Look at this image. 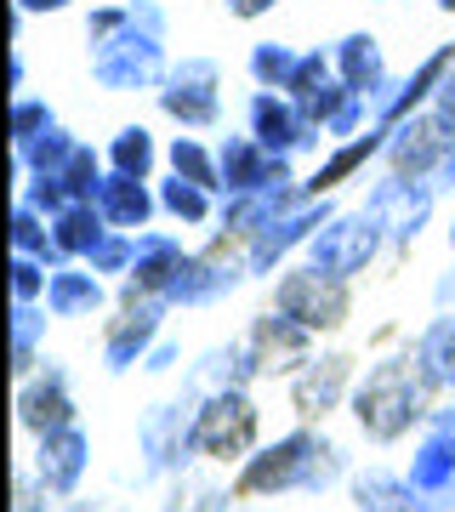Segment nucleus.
Returning a JSON list of instances; mask_svg holds the SVG:
<instances>
[{"label": "nucleus", "instance_id": "obj_46", "mask_svg": "<svg viewBox=\"0 0 455 512\" xmlns=\"http://www.w3.org/2000/svg\"><path fill=\"white\" fill-rule=\"evenodd\" d=\"M427 114H433L438 126H444V131L455 137V69L444 74V86H438V97H433V109H427Z\"/></svg>", "mask_w": 455, "mask_h": 512}, {"label": "nucleus", "instance_id": "obj_51", "mask_svg": "<svg viewBox=\"0 0 455 512\" xmlns=\"http://www.w3.org/2000/svg\"><path fill=\"white\" fill-rule=\"evenodd\" d=\"M69 0H18V18H29V12H63Z\"/></svg>", "mask_w": 455, "mask_h": 512}, {"label": "nucleus", "instance_id": "obj_13", "mask_svg": "<svg viewBox=\"0 0 455 512\" xmlns=\"http://www.w3.org/2000/svg\"><path fill=\"white\" fill-rule=\"evenodd\" d=\"M103 177H109V171H103V154L91 143H80L57 171L23 177V200L35 205V211H46V217H57V211H69V205H80V200H97Z\"/></svg>", "mask_w": 455, "mask_h": 512}, {"label": "nucleus", "instance_id": "obj_6", "mask_svg": "<svg viewBox=\"0 0 455 512\" xmlns=\"http://www.w3.org/2000/svg\"><path fill=\"white\" fill-rule=\"evenodd\" d=\"M382 245H387V234H382V222L370 217V211H336V217L319 228V234L308 239V262L319 268V274H330V279H342V285H353V279L382 256Z\"/></svg>", "mask_w": 455, "mask_h": 512}, {"label": "nucleus", "instance_id": "obj_31", "mask_svg": "<svg viewBox=\"0 0 455 512\" xmlns=\"http://www.w3.org/2000/svg\"><path fill=\"white\" fill-rule=\"evenodd\" d=\"M410 353H416L421 376H427L438 393H455V313H438L433 325L410 342Z\"/></svg>", "mask_w": 455, "mask_h": 512}, {"label": "nucleus", "instance_id": "obj_4", "mask_svg": "<svg viewBox=\"0 0 455 512\" xmlns=\"http://www.w3.org/2000/svg\"><path fill=\"white\" fill-rule=\"evenodd\" d=\"M165 35L143 29V23L131 18L126 29H114V35L91 40V80L97 86H109V92H148V86H165Z\"/></svg>", "mask_w": 455, "mask_h": 512}, {"label": "nucleus", "instance_id": "obj_26", "mask_svg": "<svg viewBox=\"0 0 455 512\" xmlns=\"http://www.w3.org/2000/svg\"><path fill=\"white\" fill-rule=\"evenodd\" d=\"M450 69H455V40H444L433 57H421L416 69H410L404 86H393V97L376 109V126H399V120H410V114L433 109V97H438V86H444Z\"/></svg>", "mask_w": 455, "mask_h": 512}, {"label": "nucleus", "instance_id": "obj_45", "mask_svg": "<svg viewBox=\"0 0 455 512\" xmlns=\"http://www.w3.org/2000/svg\"><path fill=\"white\" fill-rule=\"evenodd\" d=\"M177 365H182V348L171 342V336H160V342H154V353L143 359V370H148V376H171Z\"/></svg>", "mask_w": 455, "mask_h": 512}, {"label": "nucleus", "instance_id": "obj_44", "mask_svg": "<svg viewBox=\"0 0 455 512\" xmlns=\"http://www.w3.org/2000/svg\"><path fill=\"white\" fill-rule=\"evenodd\" d=\"M131 23V6H97L86 18V40H103V35H114V29H126Z\"/></svg>", "mask_w": 455, "mask_h": 512}, {"label": "nucleus", "instance_id": "obj_27", "mask_svg": "<svg viewBox=\"0 0 455 512\" xmlns=\"http://www.w3.org/2000/svg\"><path fill=\"white\" fill-rule=\"evenodd\" d=\"M97 211H103L109 228H120V234H143L148 222L160 217V188H148L143 177H120V171H109L103 188H97Z\"/></svg>", "mask_w": 455, "mask_h": 512}, {"label": "nucleus", "instance_id": "obj_54", "mask_svg": "<svg viewBox=\"0 0 455 512\" xmlns=\"http://www.w3.org/2000/svg\"><path fill=\"white\" fill-rule=\"evenodd\" d=\"M234 512H273V507H256V501H251V507H234Z\"/></svg>", "mask_w": 455, "mask_h": 512}, {"label": "nucleus", "instance_id": "obj_20", "mask_svg": "<svg viewBox=\"0 0 455 512\" xmlns=\"http://www.w3.org/2000/svg\"><path fill=\"white\" fill-rule=\"evenodd\" d=\"M347 501L353 512H444L450 501L416 490L410 473H393V467H359L347 478Z\"/></svg>", "mask_w": 455, "mask_h": 512}, {"label": "nucleus", "instance_id": "obj_5", "mask_svg": "<svg viewBox=\"0 0 455 512\" xmlns=\"http://www.w3.org/2000/svg\"><path fill=\"white\" fill-rule=\"evenodd\" d=\"M194 404H200V393L188 387V399H160L154 410H143V421H137L143 478L171 484V478L194 473V461H200V450H194Z\"/></svg>", "mask_w": 455, "mask_h": 512}, {"label": "nucleus", "instance_id": "obj_19", "mask_svg": "<svg viewBox=\"0 0 455 512\" xmlns=\"http://www.w3.org/2000/svg\"><path fill=\"white\" fill-rule=\"evenodd\" d=\"M455 137L444 126H438L433 114L421 109L410 114V120H399V126H387V148H382V160L387 171H399V177H433V165L444 160V148H450Z\"/></svg>", "mask_w": 455, "mask_h": 512}, {"label": "nucleus", "instance_id": "obj_36", "mask_svg": "<svg viewBox=\"0 0 455 512\" xmlns=\"http://www.w3.org/2000/svg\"><path fill=\"white\" fill-rule=\"evenodd\" d=\"M154 165H160V143H154V131L148 126H120L109 143V171L120 177H154Z\"/></svg>", "mask_w": 455, "mask_h": 512}, {"label": "nucleus", "instance_id": "obj_29", "mask_svg": "<svg viewBox=\"0 0 455 512\" xmlns=\"http://www.w3.org/2000/svg\"><path fill=\"white\" fill-rule=\"evenodd\" d=\"M382 148H387V126H370L364 137H347V143H336V148H330V160H319V171L302 183V194H308V200H325V194H336V188L353 177V171H364L370 160H382Z\"/></svg>", "mask_w": 455, "mask_h": 512}, {"label": "nucleus", "instance_id": "obj_18", "mask_svg": "<svg viewBox=\"0 0 455 512\" xmlns=\"http://www.w3.org/2000/svg\"><path fill=\"white\" fill-rule=\"evenodd\" d=\"M29 467L40 473V484H46L57 501H74V495H80V484H86V467H91V433L74 421V427H57V433L35 439Z\"/></svg>", "mask_w": 455, "mask_h": 512}, {"label": "nucleus", "instance_id": "obj_7", "mask_svg": "<svg viewBox=\"0 0 455 512\" xmlns=\"http://www.w3.org/2000/svg\"><path fill=\"white\" fill-rule=\"evenodd\" d=\"M273 308L285 313V319H296L302 330H313V336H330V330L347 325L353 296H347L342 279H330V274H319L313 262H302V268H285V274H279Z\"/></svg>", "mask_w": 455, "mask_h": 512}, {"label": "nucleus", "instance_id": "obj_55", "mask_svg": "<svg viewBox=\"0 0 455 512\" xmlns=\"http://www.w3.org/2000/svg\"><path fill=\"white\" fill-rule=\"evenodd\" d=\"M450 251H455V222H450Z\"/></svg>", "mask_w": 455, "mask_h": 512}, {"label": "nucleus", "instance_id": "obj_47", "mask_svg": "<svg viewBox=\"0 0 455 512\" xmlns=\"http://www.w3.org/2000/svg\"><path fill=\"white\" fill-rule=\"evenodd\" d=\"M222 6H228V18H239V23H256V18H268V12L279 6V0H222Z\"/></svg>", "mask_w": 455, "mask_h": 512}, {"label": "nucleus", "instance_id": "obj_57", "mask_svg": "<svg viewBox=\"0 0 455 512\" xmlns=\"http://www.w3.org/2000/svg\"><path fill=\"white\" fill-rule=\"evenodd\" d=\"M450 416H455V404H450Z\"/></svg>", "mask_w": 455, "mask_h": 512}, {"label": "nucleus", "instance_id": "obj_25", "mask_svg": "<svg viewBox=\"0 0 455 512\" xmlns=\"http://www.w3.org/2000/svg\"><path fill=\"white\" fill-rule=\"evenodd\" d=\"M188 256L194 251H182L177 234L143 228L137 234V262H131V274H126V296H165L177 285V274L188 268Z\"/></svg>", "mask_w": 455, "mask_h": 512}, {"label": "nucleus", "instance_id": "obj_50", "mask_svg": "<svg viewBox=\"0 0 455 512\" xmlns=\"http://www.w3.org/2000/svg\"><path fill=\"white\" fill-rule=\"evenodd\" d=\"M433 302H438V313H455V268H450V274H438Z\"/></svg>", "mask_w": 455, "mask_h": 512}, {"label": "nucleus", "instance_id": "obj_3", "mask_svg": "<svg viewBox=\"0 0 455 512\" xmlns=\"http://www.w3.org/2000/svg\"><path fill=\"white\" fill-rule=\"evenodd\" d=\"M262 444V410L251 387H211L194 404V450L211 467H239Z\"/></svg>", "mask_w": 455, "mask_h": 512}, {"label": "nucleus", "instance_id": "obj_49", "mask_svg": "<svg viewBox=\"0 0 455 512\" xmlns=\"http://www.w3.org/2000/svg\"><path fill=\"white\" fill-rule=\"evenodd\" d=\"M131 18L143 23V29H154V35H165V12L154 0H131Z\"/></svg>", "mask_w": 455, "mask_h": 512}, {"label": "nucleus", "instance_id": "obj_41", "mask_svg": "<svg viewBox=\"0 0 455 512\" xmlns=\"http://www.w3.org/2000/svg\"><path fill=\"white\" fill-rule=\"evenodd\" d=\"M46 285H52V262L12 251V302H46Z\"/></svg>", "mask_w": 455, "mask_h": 512}, {"label": "nucleus", "instance_id": "obj_28", "mask_svg": "<svg viewBox=\"0 0 455 512\" xmlns=\"http://www.w3.org/2000/svg\"><path fill=\"white\" fill-rule=\"evenodd\" d=\"M46 308H52V319H91V313L109 308V285L86 262H63V268H52Z\"/></svg>", "mask_w": 455, "mask_h": 512}, {"label": "nucleus", "instance_id": "obj_39", "mask_svg": "<svg viewBox=\"0 0 455 512\" xmlns=\"http://www.w3.org/2000/svg\"><path fill=\"white\" fill-rule=\"evenodd\" d=\"M57 126V114H52V103L46 97H12V148H29V143H40L46 131Z\"/></svg>", "mask_w": 455, "mask_h": 512}, {"label": "nucleus", "instance_id": "obj_30", "mask_svg": "<svg viewBox=\"0 0 455 512\" xmlns=\"http://www.w3.org/2000/svg\"><path fill=\"white\" fill-rule=\"evenodd\" d=\"M251 382H262V370H256L251 342H245V336L205 348L200 365H194V376H188V387H194V393H211V387H251Z\"/></svg>", "mask_w": 455, "mask_h": 512}, {"label": "nucleus", "instance_id": "obj_38", "mask_svg": "<svg viewBox=\"0 0 455 512\" xmlns=\"http://www.w3.org/2000/svg\"><path fill=\"white\" fill-rule=\"evenodd\" d=\"M296 63H302V52L285 46V40H256L251 46V80L262 86V92H291Z\"/></svg>", "mask_w": 455, "mask_h": 512}, {"label": "nucleus", "instance_id": "obj_37", "mask_svg": "<svg viewBox=\"0 0 455 512\" xmlns=\"http://www.w3.org/2000/svg\"><path fill=\"white\" fill-rule=\"evenodd\" d=\"M165 160H171V171H177V177H188V183H200V188H211V194H222V165H217V148H205L200 137H194V131L171 137Z\"/></svg>", "mask_w": 455, "mask_h": 512}, {"label": "nucleus", "instance_id": "obj_14", "mask_svg": "<svg viewBox=\"0 0 455 512\" xmlns=\"http://www.w3.org/2000/svg\"><path fill=\"white\" fill-rule=\"evenodd\" d=\"M353 353L330 348V353H313L308 365L291 376V404L302 421H330L336 410H342L347 399H353Z\"/></svg>", "mask_w": 455, "mask_h": 512}, {"label": "nucleus", "instance_id": "obj_42", "mask_svg": "<svg viewBox=\"0 0 455 512\" xmlns=\"http://www.w3.org/2000/svg\"><path fill=\"white\" fill-rule=\"evenodd\" d=\"M330 80H336V57H330V52H302L296 80H291V97H296V103H308L313 92H325Z\"/></svg>", "mask_w": 455, "mask_h": 512}, {"label": "nucleus", "instance_id": "obj_34", "mask_svg": "<svg viewBox=\"0 0 455 512\" xmlns=\"http://www.w3.org/2000/svg\"><path fill=\"white\" fill-rule=\"evenodd\" d=\"M160 211L171 222H182V228H205V222H217V194L171 171V177L160 183Z\"/></svg>", "mask_w": 455, "mask_h": 512}, {"label": "nucleus", "instance_id": "obj_33", "mask_svg": "<svg viewBox=\"0 0 455 512\" xmlns=\"http://www.w3.org/2000/svg\"><path fill=\"white\" fill-rule=\"evenodd\" d=\"M239 490L222 484V478H205V473H182L165 484V501L160 512H234Z\"/></svg>", "mask_w": 455, "mask_h": 512}, {"label": "nucleus", "instance_id": "obj_9", "mask_svg": "<svg viewBox=\"0 0 455 512\" xmlns=\"http://www.w3.org/2000/svg\"><path fill=\"white\" fill-rule=\"evenodd\" d=\"M330 217H336L330 200H302V205H291V211H279L268 228H256V234L245 239V268H251V279L285 274L291 251H308V239L319 234Z\"/></svg>", "mask_w": 455, "mask_h": 512}, {"label": "nucleus", "instance_id": "obj_16", "mask_svg": "<svg viewBox=\"0 0 455 512\" xmlns=\"http://www.w3.org/2000/svg\"><path fill=\"white\" fill-rule=\"evenodd\" d=\"M245 279H251L245 256H228L222 245H211V251L188 256V268H182L177 285L165 291V302H171V308H211V302H222V296H234Z\"/></svg>", "mask_w": 455, "mask_h": 512}, {"label": "nucleus", "instance_id": "obj_56", "mask_svg": "<svg viewBox=\"0 0 455 512\" xmlns=\"http://www.w3.org/2000/svg\"><path fill=\"white\" fill-rule=\"evenodd\" d=\"M444 512H455V495H450V507H444Z\"/></svg>", "mask_w": 455, "mask_h": 512}, {"label": "nucleus", "instance_id": "obj_52", "mask_svg": "<svg viewBox=\"0 0 455 512\" xmlns=\"http://www.w3.org/2000/svg\"><path fill=\"white\" fill-rule=\"evenodd\" d=\"M57 512H103V507H97V501H80V495H74V501H63Z\"/></svg>", "mask_w": 455, "mask_h": 512}, {"label": "nucleus", "instance_id": "obj_10", "mask_svg": "<svg viewBox=\"0 0 455 512\" xmlns=\"http://www.w3.org/2000/svg\"><path fill=\"white\" fill-rule=\"evenodd\" d=\"M433 205H438V188L421 183V177H399V171H387V177H376V188L364 194V211L382 222L387 245H416L421 228L433 222Z\"/></svg>", "mask_w": 455, "mask_h": 512}, {"label": "nucleus", "instance_id": "obj_21", "mask_svg": "<svg viewBox=\"0 0 455 512\" xmlns=\"http://www.w3.org/2000/svg\"><path fill=\"white\" fill-rule=\"evenodd\" d=\"M302 200H308V194H302L296 177L268 183V188H251V194H228V200L217 205V234L222 239H251L256 228H268L279 211H291V205H302Z\"/></svg>", "mask_w": 455, "mask_h": 512}, {"label": "nucleus", "instance_id": "obj_17", "mask_svg": "<svg viewBox=\"0 0 455 512\" xmlns=\"http://www.w3.org/2000/svg\"><path fill=\"white\" fill-rule=\"evenodd\" d=\"M245 342H251V359L262 376H296L313 359V330H302L279 308L256 313L251 325H245Z\"/></svg>", "mask_w": 455, "mask_h": 512}, {"label": "nucleus", "instance_id": "obj_24", "mask_svg": "<svg viewBox=\"0 0 455 512\" xmlns=\"http://www.w3.org/2000/svg\"><path fill=\"white\" fill-rule=\"evenodd\" d=\"M336 57V80H347L359 97H370L376 109H382L387 97H393V74H387V57H382V40L370 35V29H353L330 46Z\"/></svg>", "mask_w": 455, "mask_h": 512}, {"label": "nucleus", "instance_id": "obj_8", "mask_svg": "<svg viewBox=\"0 0 455 512\" xmlns=\"http://www.w3.org/2000/svg\"><path fill=\"white\" fill-rule=\"evenodd\" d=\"M160 114H171L182 131H211L222 120V63L217 57H182L171 63L160 86Z\"/></svg>", "mask_w": 455, "mask_h": 512}, {"label": "nucleus", "instance_id": "obj_12", "mask_svg": "<svg viewBox=\"0 0 455 512\" xmlns=\"http://www.w3.org/2000/svg\"><path fill=\"white\" fill-rule=\"evenodd\" d=\"M245 120H251V137L268 154H308V148H319V143H330L319 126H308V114L296 109V97L291 92H262L256 86L251 92V103H245Z\"/></svg>", "mask_w": 455, "mask_h": 512}, {"label": "nucleus", "instance_id": "obj_2", "mask_svg": "<svg viewBox=\"0 0 455 512\" xmlns=\"http://www.w3.org/2000/svg\"><path fill=\"white\" fill-rule=\"evenodd\" d=\"M433 393L438 387L421 376L416 353H387L376 365L364 370L359 382H353V399H347V416L359 421L364 439L376 444H399L410 439L416 427L433 421Z\"/></svg>", "mask_w": 455, "mask_h": 512}, {"label": "nucleus", "instance_id": "obj_23", "mask_svg": "<svg viewBox=\"0 0 455 512\" xmlns=\"http://www.w3.org/2000/svg\"><path fill=\"white\" fill-rule=\"evenodd\" d=\"M217 165H222V200H228V194H251V188H268V183H285V177H291V160H285V154H268L251 131H245V137H222Z\"/></svg>", "mask_w": 455, "mask_h": 512}, {"label": "nucleus", "instance_id": "obj_11", "mask_svg": "<svg viewBox=\"0 0 455 512\" xmlns=\"http://www.w3.org/2000/svg\"><path fill=\"white\" fill-rule=\"evenodd\" d=\"M165 313H171L165 296H126V308L114 313L109 330H103V370H109V376L143 370V359L165 336Z\"/></svg>", "mask_w": 455, "mask_h": 512}, {"label": "nucleus", "instance_id": "obj_22", "mask_svg": "<svg viewBox=\"0 0 455 512\" xmlns=\"http://www.w3.org/2000/svg\"><path fill=\"white\" fill-rule=\"evenodd\" d=\"M410 484L438 501L455 495V416L450 410H433V421L421 427L416 450H410Z\"/></svg>", "mask_w": 455, "mask_h": 512}, {"label": "nucleus", "instance_id": "obj_15", "mask_svg": "<svg viewBox=\"0 0 455 512\" xmlns=\"http://www.w3.org/2000/svg\"><path fill=\"white\" fill-rule=\"evenodd\" d=\"M74 387H69V370L57 359H40V370H29L18 382V427L29 439H46L57 427H74Z\"/></svg>", "mask_w": 455, "mask_h": 512}, {"label": "nucleus", "instance_id": "obj_35", "mask_svg": "<svg viewBox=\"0 0 455 512\" xmlns=\"http://www.w3.org/2000/svg\"><path fill=\"white\" fill-rule=\"evenodd\" d=\"M52 325V308L46 302H12V370L18 382L29 370H40V336Z\"/></svg>", "mask_w": 455, "mask_h": 512}, {"label": "nucleus", "instance_id": "obj_43", "mask_svg": "<svg viewBox=\"0 0 455 512\" xmlns=\"http://www.w3.org/2000/svg\"><path fill=\"white\" fill-rule=\"evenodd\" d=\"M57 507H63V501L40 484L35 467H18V507H12V512H57Z\"/></svg>", "mask_w": 455, "mask_h": 512}, {"label": "nucleus", "instance_id": "obj_40", "mask_svg": "<svg viewBox=\"0 0 455 512\" xmlns=\"http://www.w3.org/2000/svg\"><path fill=\"white\" fill-rule=\"evenodd\" d=\"M131 262H137V234H120V228H109V234L97 239V251L86 256V268H97V274H131Z\"/></svg>", "mask_w": 455, "mask_h": 512}, {"label": "nucleus", "instance_id": "obj_48", "mask_svg": "<svg viewBox=\"0 0 455 512\" xmlns=\"http://www.w3.org/2000/svg\"><path fill=\"white\" fill-rule=\"evenodd\" d=\"M427 183L438 188V200H444V194H455V143L444 148V160L433 165V177H427Z\"/></svg>", "mask_w": 455, "mask_h": 512}, {"label": "nucleus", "instance_id": "obj_53", "mask_svg": "<svg viewBox=\"0 0 455 512\" xmlns=\"http://www.w3.org/2000/svg\"><path fill=\"white\" fill-rule=\"evenodd\" d=\"M433 6H438V12H455V0H433Z\"/></svg>", "mask_w": 455, "mask_h": 512}, {"label": "nucleus", "instance_id": "obj_32", "mask_svg": "<svg viewBox=\"0 0 455 512\" xmlns=\"http://www.w3.org/2000/svg\"><path fill=\"white\" fill-rule=\"evenodd\" d=\"M103 234H109V217L97 211V200H80L52 217V239H57V251H63V262H86Z\"/></svg>", "mask_w": 455, "mask_h": 512}, {"label": "nucleus", "instance_id": "obj_1", "mask_svg": "<svg viewBox=\"0 0 455 512\" xmlns=\"http://www.w3.org/2000/svg\"><path fill=\"white\" fill-rule=\"evenodd\" d=\"M353 478L347 450L336 439H325L313 421L279 433L273 444H256V456H245L234 467L239 501H279V495H325L330 484Z\"/></svg>", "mask_w": 455, "mask_h": 512}]
</instances>
